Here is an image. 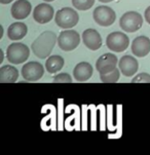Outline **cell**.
<instances>
[{"mask_svg": "<svg viewBox=\"0 0 150 155\" xmlns=\"http://www.w3.org/2000/svg\"><path fill=\"white\" fill-rule=\"evenodd\" d=\"M54 8L51 4L47 3H41L38 4L37 6L33 10V18L35 20V22L38 24H47L51 22L52 19L54 18Z\"/></svg>", "mask_w": 150, "mask_h": 155, "instance_id": "obj_9", "label": "cell"}, {"mask_svg": "<svg viewBox=\"0 0 150 155\" xmlns=\"http://www.w3.org/2000/svg\"><path fill=\"white\" fill-rule=\"evenodd\" d=\"M132 52L134 56L144 58L150 52V39L146 36H138L132 42Z\"/></svg>", "mask_w": 150, "mask_h": 155, "instance_id": "obj_13", "label": "cell"}, {"mask_svg": "<svg viewBox=\"0 0 150 155\" xmlns=\"http://www.w3.org/2000/svg\"><path fill=\"white\" fill-rule=\"evenodd\" d=\"M150 83V74L148 73H140V74L136 75L135 77L132 79V83Z\"/></svg>", "mask_w": 150, "mask_h": 155, "instance_id": "obj_22", "label": "cell"}, {"mask_svg": "<svg viewBox=\"0 0 150 155\" xmlns=\"http://www.w3.org/2000/svg\"><path fill=\"white\" fill-rule=\"evenodd\" d=\"M119 25L125 32H137L143 25V18L137 12H128L120 18Z\"/></svg>", "mask_w": 150, "mask_h": 155, "instance_id": "obj_4", "label": "cell"}, {"mask_svg": "<svg viewBox=\"0 0 150 155\" xmlns=\"http://www.w3.org/2000/svg\"><path fill=\"white\" fill-rule=\"evenodd\" d=\"M93 67L88 62H81L77 64L73 70V76L77 81L82 82V81L88 80L93 75Z\"/></svg>", "mask_w": 150, "mask_h": 155, "instance_id": "obj_15", "label": "cell"}, {"mask_svg": "<svg viewBox=\"0 0 150 155\" xmlns=\"http://www.w3.org/2000/svg\"><path fill=\"white\" fill-rule=\"evenodd\" d=\"M56 24L62 29H70L77 25L79 17L76 10L71 7H64L57 12L55 15Z\"/></svg>", "mask_w": 150, "mask_h": 155, "instance_id": "obj_3", "label": "cell"}, {"mask_svg": "<svg viewBox=\"0 0 150 155\" xmlns=\"http://www.w3.org/2000/svg\"><path fill=\"white\" fill-rule=\"evenodd\" d=\"M94 20L98 25L102 27H108L111 26L116 20V14L111 7L101 5V6L96 7L93 12Z\"/></svg>", "mask_w": 150, "mask_h": 155, "instance_id": "obj_6", "label": "cell"}, {"mask_svg": "<svg viewBox=\"0 0 150 155\" xmlns=\"http://www.w3.org/2000/svg\"><path fill=\"white\" fill-rule=\"evenodd\" d=\"M55 83H71L72 82V77L68 73H60L54 77Z\"/></svg>", "mask_w": 150, "mask_h": 155, "instance_id": "obj_21", "label": "cell"}, {"mask_svg": "<svg viewBox=\"0 0 150 155\" xmlns=\"http://www.w3.org/2000/svg\"><path fill=\"white\" fill-rule=\"evenodd\" d=\"M120 72L122 73L127 77H132L133 75H135L137 71L139 69V63L136 60V58L130 56V54H125L122 59L119 60L118 63Z\"/></svg>", "mask_w": 150, "mask_h": 155, "instance_id": "obj_11", "label": "cell"}, {"mask_svg": "<svg viewBox=\"0 0 150 155\" xmlns=\"http://www.w3.org/2000/svg\"><path fill=\"white\" fill-rule=\"evenodd\" d=\"M95 3V0H72V4L79 10H88Z\"/></svg>", "mask_w": 150, "mask_h": 155, "instance_id": "obj_20", "label": "cell"}, {"mask_svg": "<svg viewBox=\"0 0 150 155\" xmlns=\"http://www.w3.org/2000/svg\"><path fill=\"white\" fill-rule=\"evenodd\" d=\"M32 5L28 0H17L12 6V15L15 20H24L31 14Z\"/></svg>", "mask_w": 150, "mask_h": 155, "instance_id": "obj_14", "label": "cell"}, {"mask_svg": "<svg viewBox=\"0 0 150 155\" xmlns=\"http://www.w3.org/2000/svg\"><path fill=\"white\" fill-rule=\"evenodd\" d=\"M80 43V35L77 31L64 30L58 37V44L64 51H71L75 49Z\"/></svg>", "mask_w": 150, "mask_h": 155, "instance_id": "obj_5", "label": "cell"}, {"mask_svg": "<svg viewBox=\"0 0 150 155\" xmlns=\"http://www.w3.org/2000/svg\"><path fill=\"white\" fill-rule=\"evenodd\" d=\"M44 1H46V2H52V1H54V0H44Z\"/></svg>", "mask_w": 150, "mask_h": 155, "instance_id": "obj_27", "label": "cell"}, {"mask_svg": "<svg viewBox=\"0 0 150 155\" xmlns=\"http://www.w3.org/2000/svg\"><path fill=\"white\" fill-rule=\"evenodd\" d=\"M19 78V71L12 65H4L0 68V82L14 83Z\"/></svg>", "mask_w": 150, "mask_h": 155, "instance_id": "obj_17", "label": "cell"}, {"mask_svg": "<svg viewBox=\"0 0 150 155\" xmlns=\"http://www.w3.org/2000/svg\"><path fill=\"white\" fill-rule=\"evenodd\" d=\"M12 1H14V0H0V3L1 4H8Z\"/></svg>", "mask_w": 150, "mask_h": 155, "instance_id": "obj_24", "label": "cell"}, {"mask_svg": "<svg viewBox=\"0 0 150 155\" xmlns=\"http://www.w3.org/2000/svg\"><path fill=\"white\" fill-rule=\"evenodd\" d=\"M100 2H103V3H108V2H111L113 0H99Z\"/></svg>", "mask_w": 150, "mask_h": 155, "instance_id": "obj_25", "label": "cell"}, {"mask_svg": "<svg viewBox=\"0 0 150 155\" xmlns=\"http://www.w3.org/2000/svg\"><path fill=\"white\" fill-rule=\"evenodd\" d=\"M0 54H1V58H0V63H2V61H3V51H0Z\"/></svg>", "mask_w": 150, "mask_h": 155, "instance_id": "obj_26", "label": "cell"}, {"mask_svg": "<svg viewBox=\"0 0 150 155\" xmlns=\"http://www.w3.org/2000/svg\"><path fill=\"white\" fill-rule=\"evenodd\" d=\"M65 64L64 59L59 56V54H55V56H49L48 59L45 62V68L48 73H57L62 69Z\"/></svg>", "mask_w": 150, "mask_h": 155, "instance_id": "obj_18", "label": "cell"}, {"mask_svg": "<svg viewBox=\"0 0 150 155\" xmlns=\"http://www.w3.org/2000/svg\"><path fill=\"white\" fill-rule=\"evenodd\" d=\"M27 32L28 28L26 24L22 22H17L12 24L7 29V37L12 41L21 40L27 35Z\"/></svg>", "mask_w": 150, "mask_h": 155, "instance_id": "obj_16", "label": "cell"}, {"mask_svg": "<svg viewBox=\"0 0 150 155\" xmlns=\"http://www.w3.org/2000/svg\"><path fill=\"white\" fill-rule=\"evenodd\" d=\"M82 41L91 51H98L102 46V37L95 29H86L82 33Z\"/></svg>", "mask_w": 150, "mask_h": 155, "instance_id": "obj_12", "label": "cell"}, {"mask_svg": "<svg viewBox=\"0 0 150 155\" xmlns=\"http://www.w3.org/2000/svg\"><path fill=\"white\" fill-rule=\"evenodd\" d=\"M144 17H145L146 22L150 25V6H149V7H147V8H146L145 14H144Z\"/></svg>", "mask_w": 150, "mask_h": 155, "instance_id": "obj_23", "label": "cell"}, {"mask_svg": "<svg viewBox=\"0 0 150 155\" xmlns=\"http://www.w3.org/2000/svg\"><path fill=\"white\" fill-rule=\"evenodd\" d=\"M117 57L113 54H104L98 59L96 63V68L100 74L109 73L116 69Z\"/></svg>", "mask_w": 150, "mask_h": 155, "instance_id": "obj_10", "label": "cell"}, {"mask_svg": "<svg viewBox=\"0 0 150 155\" xmlns=\"http://www.w3.org/2000/svg\"><path fill=\"white\" fill-rule=\"evenodd\" d=\"M44 74L43 66L38 62H29L22 68V76L27 81H37Z\"/></svg>", "mask_w": 150, "mask_h": 155, "instance_id": "obj_8", "label": "cell"}, {"mask_svg": "<svg viewBox=\"0 0 150 155\" xmlns=\"http://www.w3.org/2000/svg\"><path fill=\"white\" fill-rule=\"evenodd\" d=\"M57 40V35L52 31H45L41 33L31 45L33 54L39 59H45L49 57L56 45Z\"/></svg>", "mask_w": 150, "mask_h": 155, "instance_id": "obj_1", "label": "cell"}, {"mask_svg": "<svg viewBox=\"0 0 150 155\" xmlns=\"http://www.w3.org/2000/svg\"><path fill=\"white\" fill-rule=\"evenodd\" d=\"M29 54H30L29 47L21 42L12 43L6 49V59L9 63L15 65L25 63L28 60Z\"/></svg>", "mask_w": 150, "mask_h": 155, "instance_id": "obj_2", "label": "cell"}, {"mask_svg": "<svg viewBox=\"0 0 150 155\" xmlns=\"http://www.w3.org/2000/svg\"><path fill=\"white\" fill-rule=\"evenodd\" d=\"M130 39L122 32H112L107 36L106 45L110 51L115 52H122L128 47Z\"/></svg>", "mask_w": 150, "mask_h": 155, "instance_id": "obj_7", "label": "cell"}, {"mask_svg": "<svg viewBox=\"0 0 150 155\" xmlns=\"http://www.w3.org/2000/svg\"><path fill=\"white\" fill-rule=\"evenodd\" d=\"M120 75V69H115L111 71L109 73H104V74H100V78L101 80L105 83H114L117 82V80L119 79Z\"/></svg>", "mask_w": 150, "mask_h": 155, "instance_id": "obj_19", "label": "cell"}]
</instances>
